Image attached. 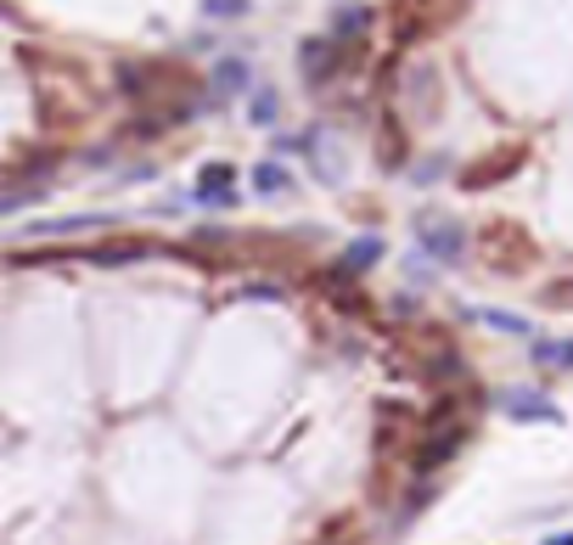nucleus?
Returning <instances> with one entry per match:
<instances>
[{
  "label": "nucleus",
  "instance_id": "nucleus-1",
  "mask_svg": "<svg viewBox=\"0 0 573 545\" xmlns=\"http://www.w3.org/2000/svg\"><path fill=\"white\" fill-rule=\"evenodd\" d=\"M416 231H422V247H427V254L445 259V265H456V259L467 254V231H461L456 220H422Z\"/></svg>",
  "mask_w": 573,
  "mask_h": 545
},
{
  "label": "nucleus",
  "instance_id": "nucleus-2",
  "mask_svg": "<svg viewBox=\"0 0 573 545\" xmlns=\"http://www.w3.org/2000/svg\"><path fill=\"white\" fill-rule=\"evenodd\" d=\"M501 405H506L512 422H562V411L546 400L540 388H512V393H501Z\"/></svg>",
  "mask_w": 573,
  "mask_h": 545
},
{
  "label": "nucleus",
  "instance_id": "nucleus-3",
  "mask_svg": "<svg viewBox=\"0 0 573 545\" xmlns=\"http://www.w3.org/2000/svg\"><path fill=\"white\" fill-rule=\"evenodd\" d=\"M198 203H209V209L236 203V186H231V169H225V164H209V169H203V180H198Z\"/></svg>",
  "mask_w": 573,
  "mask_h": 545
},
{
  "label": "nucleus",
  "instance_id": "nucleus-4",
  "mask_svg": "<svg viewBox=\"0 0 573 545\" xmlns=\"http://www.w3.org/2000/svg\"><path fill=\"white\" fill-rule=\"evenodd\" d=\"M535 366H546V371H573V337L568 343H535Z\"/></svg>",
  "mask_w": 573,
  "mask_h": 545
},
{
  "label": "nucleus",
  "instance_id": "nucleus-5",
  "mask_svg": "<svg viewBox=\"0 0 573 545\" xmlns=\"http://www.w3.org/2000/svg\"><path fill=\"white\" fill-rule=\"evenodd\" d=\"M478 321H484V326H501V332H517V337H529V332H535L523 315H506V310H478Z\"/></svg>",
  "mask_w": 573,
  "mask_h": 545
},
{
  "label": "nucleus",
  "instance_id": "nucleus-6",
  "mask_svg": "<svg viewBox=\"0 0 573 545\" xmlns=\"http://www.w3.org/2000/svg\"><path fill=\"white\" fill-rule=\"evenodd\" d=\"M344 259H349V270H366V265H377V259H382V242H377V236H366V242H355V247H349Z\"/></svg>",
  "mask_w": 573,
  "mask_h": 545
},
{
  "label": "nucleus",
  "instance_id": "nucleus-7",
  "mask_svg": "<svg viewBox=\"0 0 573 545\" xmlns=\"http://www.w3.org/2000/svg\"><path fill=\"white\" fill-rule=\"evenodd\" d=\"M254 186L270 197V191H286L293 180H286V169H281V164H259V169H254Z\"/></svg>",
  "mask_w": 573,
  "mask_h": 545
},
{
  "label": "nucleus",
  "instance_id": "nucleus-8",
  "mask_svg": "<svg viewBox=\"0 0 573 545\" xmlns=\"http://www.w3.org/2000/svg\"><path fill=\"white\" fill-rule=\"evenodd\" d=\"M243 85H248V68L243 63H225L220 68V90H243Z\"/></svg>",
  "mask_w": 573,
  "mask_h": 545
},
{
  "label": "nucleus",
  "instance_id": "nucleus-9",
  "mask_svg": "<svg viewBox=\"0 0 573 545\" xmlns=\"http://www.w3.org/2000/svg\"><path fill=\"white\" fill-rule=\"evenodd\" d=\"M254 119H259V124H270V119H276V96H265V90L254 96Z\"/></svg>",
  "mask_w": 573,
  "mask_h": 545
},
{
  "label": "nucleus",
  "instance_id": "nucleus-10",
  "mask_svg": "<svg viewBox=\"0 0 573 545\" xmlns=\"http://www.w3.org/2000/svg\"><path fill=\"white\" fill-rule=\"evenodd\" d=\"M540 545H573V529H568V534H551V540H540Z\"/></svg>",
  "mask_w": 573,
  "mask_h": 545
}]
</instances>
